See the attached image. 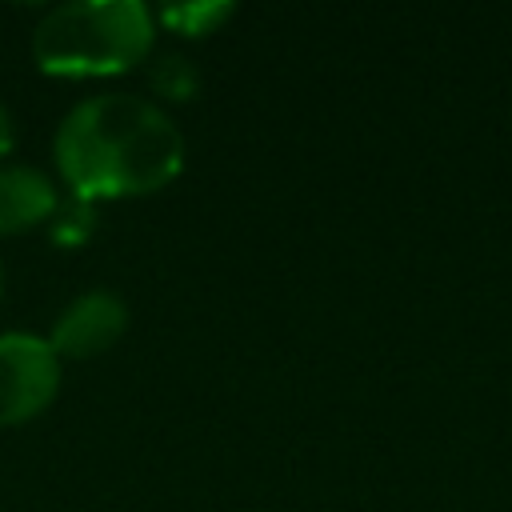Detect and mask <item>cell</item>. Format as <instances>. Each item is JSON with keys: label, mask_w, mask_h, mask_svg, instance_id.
Listing matches in <instances>:
<instances>
[{"label": "cell", "mask_w": 512, "mask_h": 512, "mask_svg": "<svg viewBox=\"0 0 512 512\" xmlns=\"http://www.w3.org/2000/svg\"><path fill=\"white\" fill-rule=\"evenodd\" d=\"M60 208L56 184L28 164H0V236H20L48 224Z\"/></svg>", "instance_id": "cell-5"}, {"label": "cell", "mask_w": 512, "mask_h": 512, "mask_svg": "<svg viewBox=\"0 0 512 512\" xmlns=\"http://www.w3.org/2000/svg\"><path fill=\"white\" fill-rule=\"evenodd\" d=\"M52 160L68 192L84 204L148 196L180 176L184 136L156 100L100 92L60 120Z\"/></svg>", "instance_id": "cell-1"}, {"label": "cell", "mask_w": 512, "mask_h": 512, "mask_svg": "<svg viewBox=\"0 0 512 512\" xmlns=\"http://www.w3.org/2000/svg\"><path fill=\"white\" fill-rule=\"evenodd\" d=\"M92 232H96V208L84 204V200H76V196H72V200H60L56 216L48 220V236H52L56 244H64V248L84 244Z\"/></svg>", "instance_id": "cell-8"}, {"label": "cell", "mask_w": 512, "mask_h": 512, "mask_svg": "<svg viewBox=\"0 0 512 512\" xmlns=\"http://www.w3.org/2000/svg\"><path fill=\"white\" fill-rule=\"evenodd\" d=\"M0 296H4V260H0Z\"/></svg>", "instance_id": "cell-10"}, {"label": "cell", "mask_w": 512, "mask_h": 512, "mask_svg": "<svg viewBox=\"0 0 512 512\" xmlns=\"http://www.w3.org/2000/svg\"><path fill=\"white\" fill-rule=\"evenodd\" d=\"M156 12L140 0H72L44 12L32 28V60L44 76L100 80L152 56Z\"/></svg>", "instance_id": "cell-2"}, {"label": "cell", "mask_w": 512, "mask_h": 512, "mask_svg": "<svg viewBox=\"0 0 512 512\" xmlns=\"http://www.w3.org/2000/svg\"><path fill=\"white\" fill-rule=\"evenodd\" d=\"M60 364L48 336L0 332V428L28 424L56 400Z\"/></svg>", "instance_id": "cell-3"}, {"label": "cell", "mask_w": 512, "mask_h": 512, "mask_svg": "<svg viewBox=\"0 0 512 512\" xmlns=\"http://www.w3.org/2000/svg\"><path fill=\"white\" fill-rule=\"evenodd\" d=\"M232 12H236V8H232L228 0L168 4V8L156 12V28H168V32H176V36H192V40H200V36H212L220 24H228Z\"/></svg>", "instance_id": "cell-6"}, {"label": "cell", "mask_w": 512, "mask_h": 512, "mask_svg": "<svg viewBox=\"0 0 512 512\" xmlns=\"http://www.w3.org/2000/svg\"><path fill=\"white\" fill-rule=\"evenodd\" d=\"M148 84L156 96L164 100H192L200 92V76L192 68V60H184L180 52H164V56H152L148 64Z\"/></svg>", "instance_id": "cell-7"}, {"label": "cell", "mask_w": 512, "mask_h": 512, "mask_svg": "<svg viewBox=\"0 0 512 512\" xmlns=\"http://www.w3.org/2000/svg\"><path fill=\"white\" fill-rule=\"evenodd\" d=\"M16 148V120H12V112L0 104V156H8Z\"/></svg>", "instance_id": "cell-9"}, {"label": "cell", "mask_w": 512, "mask_h": 512, "mask_svg": "<svg viewBox=\"0 0 512 512\" xmlns=\"http://www.w3.org/2000/svg\"><path fill=\"white\" fill-rule=\"evenodd\" d=\"M124 332H128V304L108 288H92L68 300V308L56 316L48 332V344L60 360H92L108 352Z\"/></svg>", "instance_id": "cell-4"}]
</instances>
